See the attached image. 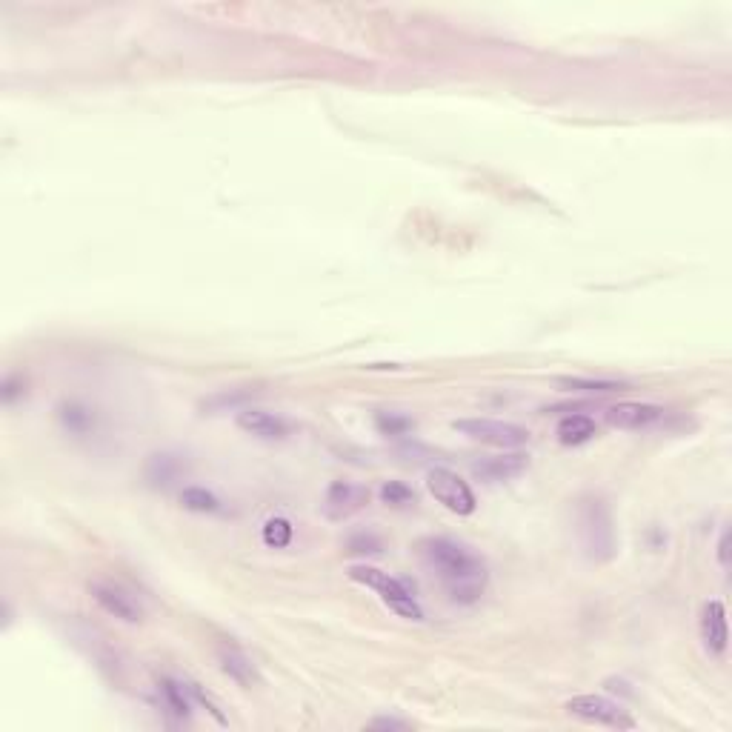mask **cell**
Returning a JSON list of instances; mask_svg holds the SVG:
<instances>
[{
  "label": "cell",
  "mask_w": 732,
  "mask_h": 732,
  "mask_svg": "<svg viewBox=\"0 0 732 732\" xmlns=\"http://www.w3.org/2000/svg\"><path fill=\"white\" fill-rule=\"evenodd\" d=\"M424 570L438 581L452 604L469 607L487 592V561L455 538H427L418 544Z\"/></svg>",
  "instance_id": "cell-1"
},
{
  "label": "cell",
  "mask_w": 732,
  "mask_h": 732,
  "mask_svg": "<svg viewBox=\"0 0 732 732\" xmlns=\"http://www.w3.org/2000/svg\"><path fill=\"white\" fill-rule=\"evenodd\" d=\"M407 721H398V718H375L369 724V730H407Z\"/></svg>",
  "instance_id": "cell-23"
},
{
  "label": "cell",
  "mask_w": 732,
  "mask_h": 732,
  "mask_svg": "<svg viewBox=\"0 0 732 732\" xmlns=\"http://www.w3.org/2000/svg\"><path fill=\"white\" fill-rule=\"evenodd\" d=\"M452 427L461 435H467L469 441L487 444V447L498 449H521L529 444V432L518 424L509 421H495V418H461Z\"/></svg>",
  "instance_id": "cell-5"
},
{
  "label": "cell",
  "mask_w": 732,
  "mask_h": 732,
  "mask_svg": "<svg viewBox=\"0 0 732 732\" xmlns=\"http://www.w3.org/2000/svg\"><path fill=\"white\" fill-rule=\"evenodd\" d=\"M727 547H730V532L724 529V535H721V541H718V564L727 570Z\"/></svg>",
  "instance_id": "cell-24"
},
{
  "label": "cell",
  "mask_w": 732,
  "mask_h": 732,
  "mask_svg": "<svg viewBox=\"0 0 732 732\" xmlns=\"http://www.w3.org/2000/svg\"><path fill=\"white\" fill-rule=\"evenodd\" d=\"M375 424H378V429H381L384 435H404V432H409V429L415 427L412 418L398 415V412H378Z\"/></svg>",
  "instance_id": "cell-20"
},
{
  "label": "cell",
  "mask_w": 732,
  "mask_h": 732,
  "mask_svg": "<svg viewBox=\"0 0 732 732\" xmlns=\"http://www.w3.org/2000/svg\"><path fill=\"white\" fill-rule=\"evenodd\" d=\"M529 458L518 449H504V455H492V458H481L472 464V472L487 481V484H501V481H512L521 472H527Z\"/></svg>",
  "instance_id": "cell-9"
},
{
  "label": "cell",
  "mask_w": 732,
  "mask_h": 732,
  "mask_svg": "<svg viewBox=\"0 0 732 732\" xmlns=\"http://www.w3.org/2000/svg\"><path fill=\"white\" fill-rule=\"evenodd\" d=\"M555 384L567 392H587V395H610L627 389V381H615V378H558Z\"/></svg>",
  "instance_id": "cell-16"
},
{
  "label": "cell",
  "mask_w": 732,
  "mask_h": 732,
  "mask_svg": "<svg viewBox=\"0 0 732 732\" xmlns=\"http://www.w3.org/2000/svg\"><path fill=\"white\" fill-rule=\"evenodd\" d=\"M218 661H221V670H224L235 684H241V687L258 684L255 664H252L249 655L238 650V647H221V650H218Z\"/></svg>",
  "instance_id": "cell-14"
},
{
  "label": "cell",
  "mask_w": 732,
  "mask_h": 732,
  "mask_svg": "<svg viewBox=\"0 0 732 732\" xmlns=\"http://www.w3.org/2000/svg\"><path fill=\"white\" fill-rule=\"evenodd\" d=\"M349 578L358 581V584H364L366 590L378 592L381 601L392 612H398L401 618H407V621H421L424 618V610L415 601V595L398 578H392L389 572L378 570V567H369V564H355V567H349Z\"/></svg>",
  "instance_id": "cell-3"
},
{
  "label": "cell",
  "mask_w": 732,
  "mask_h": 732,
  "mask_svg": "<svg viewBox=\"0 0 732 732\" xmlns=\"http://www.w3.org/2000/svg\"><path fill=\"white\" fill-rule=\"evenodd\" d=\"M575 538H578V547L581 552L595 561V564H604L610 561L618 549V535H615V521H612V512L607 507V501L601 495H581L575 501Z\"/></svg>",
  "instance_id": "cell-2"
},
{
  "label": "cell",
  "mask_w": 732,
  "mask_h": 732,
  "mask_svg": "<svg viewBox=\"0 0 732 732\" xmlns=\"http://www.w3.org/2000/svg\"><path fill=\"white\" fill-rule=\"evenodd\" d=\"M244 401H249V392H246V389L235 392V395H229V392H221V395H215L212 401H206L204 409H215V412H218V409H226V407L235 409V407H241Z\"/></svg>",
  "instance_id": "cell-21"
},
{
  "label": "cell",
  "mask_w": 732,
  "mask_h": 732,
  "mask_svg": "<svg viewBox=\"0 0 732 732\" xmlns=\"http://www.w3.org/2000/svg\"><path fill=\"white\" fill-rule=\"evenodd\" d=\"M558 441L564 447H578V444H587L595 438V421L587 418V415H567L558 421V429H555Z\"/></svg>",
  "instance_id": "cell-15"
},
{
  "label": "cell",
  "mask_w": 732,
  "mask_h": 732,
  "mask_svg": "<svg viewBox=\"0 0 732 732\" xmlns=\"http://www.w3.org/2000/svg\"><path fill=\"white\" fill-rule=\"evenodd\" d=\"M61 418H63V424H66V429H72V432H83V429L89 427V421H92V418H89V412L81 407H75V404L63 409Z\"/></svg>",
  "instance_id": "cell-22"
},
{
  "label": "cell",
  "mask_w": 732,
  "mask_h": 732,
  "mask_svg": "<svg viewBox=\"0 0 732 732\" xmlns=\"http://www.w3.org/2000/svg\"><path fill=\"white\" fill-rule=\"evenodd\" d=\"M183 475H186V461L178 452H155L146 458V467H143L146 484L155 489H169L172 484H178Z\"/></svg>",
  "instance_id": "cell-12"
},
{
  "label": "cell",
  "mask_w": 732,
  "mask_h": 732,
  "mask_svg": "<svg viewBox=\"0 0 732 732\" xmlns=\"http://www.w3.org/2000/svg\"><path fill=\"white\" fill-rule=\"evenodd\" d=\"M564 710L584 724L612 727V730H635V718L607 695H575L564 704Z\"/></svg>",
  "instance_id": "cell-4"
},
{
  "label": "cell",
  "mask_w": 732,
  "mask_h": 732,
  "mask_svg": "<svg viewBox=\"0 0 732 732\" xmlns=\"http://www.w3.org/2000/svg\"><path fill=\"white\" fill-rule=\"evenodd\" d=\"M92 598H95V604L101 607L103 612H109L112 618H121L126 624H138L143 621V604L138 601V595H132V592L121 587V584H115V581H95L92 587Z\"/></svg>",
  "instance_id": "cell-7"
},
{
  "label": "cell",
  "mask_w": 732,
  "mask_h": 732,
  "mask_svg": "<svg viewBox=\"0 0 732 732\" xmlns=\"http://www.w3.org/2000/svg\"><path fill=\"white\" fill-rule=\"evenodd\" d=\"M607 424L615 429H650L664 418V409L655 404H641V401H624L604 412Z\"/></svg>",
  "instance_id": "cell-10"
},
{
  "label": "cell",
  "mask_w": 732,
  "mask_h": 732,
  "mask_svg": "<svg viewBox=\"0 0 732 732\" xmlns=\"http://www.w3.org/2000/svg\"><path fill=\"white\" fill-rule=\"evenodd\" d=\"M381 501H384L387 507L395 509L412 507V504H415V492H412L407 484H401V481H387V484L381 487Z\"/></svg>",
  "instance_id": "cell-19"
},
{
  "label": "cell",
  "mask_w": 732,
  "mask_h": 732,
  "mask_svg": "<svg viewBox=\"0 0 732 732\" xmlns=\"http://www.w3.org/2000/svg\"><path fill=\"white\" fill-rule=\"evenodd\" d=\"M427 489L429 495H432L441 507H447L449 512H455V515H472L475 507H478L475 492L469 489L467 481H464L458 472H452V469L447 467L429 469Z\"/></svg>",
  "instance_id": "cell-6"
},
{
  "label": "cell",
  "mask_w": 732,
  "mask_h": 732,
  "mask_svg": "<svg viewBox=\"0 0 732 732\" xmlns=\"http://www.w3.org/2000/svg\"><path fill=\"white\" fill-rule=\"evenodd\" d=\"M238 427L244 429L246 435H255L261 441H281L289 435V424H286L281 415L275 412H266L258 407H246L238 412Z\"/></svg>",
  "instance_id": "cell-11"
},
{
  "label": "cell",
  "mask_w": 732,
  "mask_h": 732,
  "mask_svg": "<svg viewBox=\"0 0 732 732\" xmlns=\"http://www.w3.org/2000/svg\"><path fill=\"white\" fill-rule=\"evenodd\" d=\"M181 504L183 509H189V512H201V515H215V512H221V501L204 487L183 489Z\"/></svg>",
  "instance_id": "cell-17"
},
{
  "label": "cell",
  "mask_w": 732,
  "mask_h": 732,
  "mask_svg": "<svg viewBox=\"0 0 732 732\" xmlns=\"http://www.w3.org/2000/svg\"><path fill=\"white\" fill-rule=\"evenodd\" d=\"M701 641L710 655H724L727 650V610L721 601H710L701 610Z\"/></svg>",
  "instance_id": "cell-13"
},
{
  "label": "cell",
  "mask_w": 732,
  "mask_h": 732,
  "mask_svg": "<svg viewBox=\"0 0 732 732\" xmlns=\"http://www.w3.org/2000/svg\"><path fill=\"white\" fill-rule=\"evenodd\" d=\"M292 541V524L286 518H269L264 524V544L272 549L289 547Z\"/></svg>",
  "instance_id": "cell-18"
},
{
  "label": "cell",
  "mask_w": 732,
  "mask_h": 732,
  "mask_svg": "<svg viewBox=\"0 0 732 732\" xmlns=\"http://www.w3.org/2000/svg\"><path fill=\"white\" fill-rule=\"evenodd\" d=\"M369 504V489L364 484L335 481L324 495V515L329 521H346Z\"/></svg>",
  "instance_id": "cell-8"
}]
</instances>
